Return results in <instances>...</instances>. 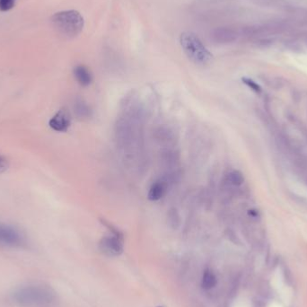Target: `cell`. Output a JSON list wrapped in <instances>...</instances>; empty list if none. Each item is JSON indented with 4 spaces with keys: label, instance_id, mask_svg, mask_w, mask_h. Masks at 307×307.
<instances>
[{
    "label": "cell",
    "instance_id": "cell-11",
    "mask_svg": "<svg viewBox=\"0 0 307 307\" xmlns=\"http://www.w3.org/2000/svg\"><path fill=\"white\" fill-rule=\"evenodd\" d=\"M271 284L273 286L274 289H277L278 291H281L282 292V297L285 296L286 297V300H287V297L289 296V293L286 292V289H285L284 284V278H283V275L281 270H277L275 271L274 274L272 276V279H271Z\"/></svg>",
    "mask_w": 307,
    "mask_h": 307
},
{
    "label": "cell",
    "instance_id": "cell-9",
    "mask_svg": "<svg viewBox=\"0 0 307 307\" xmlns=\"http://www.w3.org/2000/svg\"><path fill=\"white\" fill-rule=\"evenodd\" d=\"M74 77L76 80L77 81V83L84 87L90 85L93 81V77H92L91 72L89 71L86 67L83 65L77 66L75 68Z\"/></svg>",
    "mask_w": 307,
    "mask_h": 307
},
{
    "label": "cell",
    "instance_id": "cell-4",
    "mask_svg": "<svg viewBox=\"0 0 307 307\" xmlns=\"http://www.w3.org/2000/svg\"><path fill=\"white\" fill-rule=\"evenodd\" d=\"M111 233L100 240L99 249L104 255L117 257L121 255L124 250L123 236L115 228L111 229Z\"/></svg>",
    "mask_w": 307,
    "mask_h": 307
},
{
    "label": "cell",
    "instance_id": "cell-13",
    "mask_svg": "<svg viewBox=\"0 0 307 307\" xmlns=\"http://www.w3.org/2000/svg\"><path fill=\"white\" fill-rule=\"evenodd\" d=\"M289 189L291 190V191H293L295 194L307 199V187L304 185L301 182H296L293 180L289 181Z\"/></svg>",
    "mask_w": 307,
    "mask_h": 307
},
{
    "label": "cell",
    "instance_id": "cell-10",
    "mask_svg": "<svg viewBox=\"0 0 307 307\" xmlns=\"http://www.w3.org/2000/svg\"><path fill=\"white\" fill-rule=\"evenodd\" d=\"M74 112L76 116L82 120L89 119L92 115V111L88 104L83 100H77L74 103Z\"/></svg>",
    "mask_w": 307,
    "mask_h": 307
},
{
    "label": "cell",
    "instance_id": "cell-17",
    "mask_svg": "<svg viewBox=\"0 0 307 307\" xmlns=\"http://www.w3.org/2000/svg\"></svg>",
    "mask_w": 307,
    "mask_h": 307
},
{
    "label": "cell",
    "instance_id": "cell-15",
    "mask_svg": "<svg viewBox=\"0 0 307 307\" xmlns=\"http://www.w3.org/2000/svg\"><path fill=\"white\" fill-rule=\"evenodd\" d=\"M8 166H9V163H8L7 159L5 158V156L0 154V172L6 171Z\"/></svg>",
    "mask_w": 307,
    "mask_h": 307
},
{
    "label": "cell",
    "instance_id": "cell-12",
    "mask_svg": "<svg viewBox=\"0 0 307 307\" xmlns=\"http://www.w3.org/2000/svg\"><path fill=\"white\" fill-rule=\"evenodd\" d=\"M216 285H217V278L215 276L214 272L210 270H205L201 280L202 289L205 290H210L214 289Z\"/></svg>",
    "mask_w": 307,
    "mask_h": 307
},
{
    "label": "cell",
    "instance_id": "cell-7",
    "mask_svg": "<svg viewBox=\"0 0 307 307\" xmlns=\"http://www.w3.org/2000/svg\"><path fill=\"white\" fill-rule=\"evenodd\" d=\"M168 184L164 180H157L152 183V185L149 188L148 198L151 201H158L166 194Z\"/></svg>",
    "mask_w": 307,
    "mask_h": 307
},
{
    "label": "cell",
    "instance_id": "cell-1",
    "mask_svg": "<svg viewBox=\"0 0 307 307\" xmlns=\"http://www.w3.org/2000/svg\"><path fill=\"white\" fill-rule=\"evenodd\" d=\"M51 23L58 33L67 38L77 36L83 31L84 25L83 16L76 10L58 12L52 15Z\"/></svg>",
    "mask_w": 307,
    "mask_h": 307
},
{
    "label": "cell",
    "instance_id": "cell-16",
    "mask_svg": "<svg viewBox=\"0 0 307 307\" xmlns=\"http://www.w3.org/2000/svg\"><path fill=\"white\" fill-rule=\"evenodd\" d=\"M269 307H284L282 305H280L279 303H272L271 305H270Z\"/></svg>",
    "mask_w": 307,
    "mask_h": 307
},
{
    "label": "cell",
    "instance_id": "cell-6",
    "mask_svg": "<svg viewBox=\"0 0 307 307\" xmlns=\"http://www.w3.org/2000/svg\"><path fill=\"white\" fill-rule=\"evenodd\" d=\"M71 125L70 112L66 109H61L49 121V126L57 132H66Z\"/></svg>",
    "mask_w": 307,
    "mask_h": 307
},
{
    "label": "cell",
    "instance_id": "cell-3",
    "mask_svg": "<svg viewBox=\"0 0 307 307\" xmlns=\"http://www.w3.org/2000/svg\"><path fill=\"white\" fill-rule=\"evenodd\" d=\"M14 300L26 307H39L51 303L54 296L51 289L42 286H29L19 289L14 295Z\"/></svg>",
    "mask_w": 307,
    "mask_h": 307
},
{
    "label": "cell",
    "instance_id": "cell-8",
    "mask_svg": "<svg viewBox=\"0 0 307 307\" xmlns=\"http://www.w3.org/2000/svg\"><path fill=\"white\" fill-rule=\"evenodd\" d=\"M212 38L215 42L219 43L232 42L237 39V33L231 28H218L213 31Z\"/></svg>",
    "mask_w": 307,
    "mask_h": 307
},
{
    "label": "cell",
    "instance_id": "cell-14",
    "mask_svg": "<svg viewBox=\"0 0 307 307\" xmlns=\"http://www.w3.org/2000/svg\"><path fill=\"white\" fill-rule=\"evenodd\" d=\"M15 0H0V10L6 12L14 7Z\"/></svg>",
    "mask_w": 307,
    "mask_h": 307
},
{
    "label": "cell",
    "instance_id": "cell-2",
    "mask_svg": "<svg viewBox=\"0 0 307 307\" xmlns=\"http://www.w3.org/2000/svg\"><path fill=\"white\" fill-rule=\"evenodd\" d=\"M180 43L187 57L197 65H206L212 60L210 51L194 33H182Z\"/></svg>",
    "mask_w": 307,
    "mask_h": 307
},
{
    "label": "cell",
    "instance_id": "cell-5",
    "mask_svg": "<svg viewBox=\"0 0 307 307\" xmlns=\"http://www.w3.org/2000/svg\"><path fill=\"white\" fill-rule=\"evenodd\" d=\"M24 236L17 228L0 224V245L4 246H22L24 243Z\"/></svg>",
    "mask_w": 307,
    "mask_h": 307
}]
</instances>
